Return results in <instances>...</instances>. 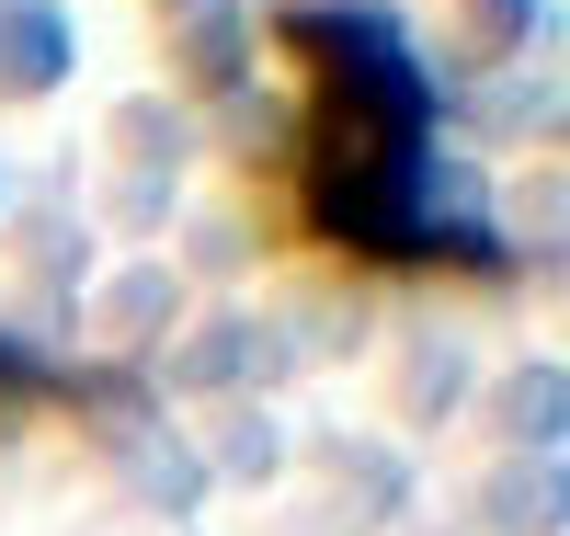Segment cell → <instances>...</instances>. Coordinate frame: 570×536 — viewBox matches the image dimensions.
<instances>
[{
	"instance_id": "3",
	"label": "cell",
	"mask_w": 570,
	"mask_h": 536,
	"mask_svg": "<svg viewBox=\"0 0 570 536\" xmlns=\"http://www.w3.org/2000/svg\"><path fill=\"white\" fill-rule=\"evenodd\" d=\"M58 80H69L58 0H0V91H58Z\"/></svg>"
},
{
	"instance_id": "4",
	"label": "cell",
	"mask_w": 570,
	"mask_h": 536,
	"mask_svg": "<svg viewBox=\"0 0 570 536\" xmlns=\"http://www.w3.org/2000/svg\"><path fill=\"white\" fill-rule=\"evenodd\" d=\"M183 69H195L206 91L252 80V12L240 0H195V12H183Z\"/></svg>"
},
{
	"instance_id": "5",
	"label": "cell",
	"mask_w": 570,
	"mask_h": 536,
	"mask_svg": "<svg viewBox=\"0 0 570 536\" xmlns=\"http://www.w3.org/2000/svg\"><path fill=\"white\" fill-rule=\"evenodd\" d=\"M252 343H263V331H240V320H206V331H183V354H171V388H240V377H252Z\"/></svg>"
},
{
	"instance_id": "10",
	"label": "cell",
	"mask_w": 570,
	"mask_h": 536,
	"mask_svg": "<svg viewBox=\"0 0 570 536\" xmlns=\"http://www.w3.org/2000/svg\"><path fill=\"white\" fill-rule=\"evenodd\" d=\"M115 137H126V149H149V172H160V160L183 149V115H171V104H126V115H115Z\"/></svg>"
},
{
	"instance_id": "8",
	"label": "cell",
	"mask_w": 570,
	"mask_h": 536,
	"mask_svg": "<svg viewBox=\"0 0 570 536\" xmlns=\"http://www.w3.org/2000/svg\"><path fill=\"white\" fill-rule=\"evenodd\" d=\"M491 525H502V536H548V525H559V479H548L537 457L502 468V479H491Z\"/></svg>"
},
{
	"instance_id": "6",
	"label": "cell",
	"mask_w": 570,
	"mask_h": 536,
	"mask_svg": "<svg viewBox=\"0 0 570 536\" xmlns=\"http://www.w3.org/2000/svg\"><path fill=\"white\" fill-rule=\"evenodd\" d=\"M491 411H502L513 446H548V433L570 422V377H559V366H525V377H502V400H491Z\"/></svg>"
},
{
	"instance_id": "12",
	"label": "cell",
	"mask_w": 570,
	"mask_h": 536,
	"mask_svg": "<svg viewBox=\"0 0 570 536\" xmlns=\"http://www.w3.org/2000/svg\"><path fill=\"white\" fill-rule=\"evenodd\" d=\"M12 377H35V354L12 343V331H0V388H12Z\"/></svg>"
},
{
	"instance_id": "7",
	"label": "cell",
	"mask_w": 570,
	"mask_h": 536,
	"mask_svg": "<svg viewBox=\"0 0 570 536\" xmlns=\"http://www.w3.org/2000/svg\"><path fill=\"white\" fill-rule=\"evenodd\" d=\"M171 274H149V263H137V274H115L104 285V331H126V343H149V331H171Z\"/></svg>"
},
{
	"instance_id": "2",
	"label": "cell",
	"mask_w": 570,
	"mask_h": 536,
	"mask_svg": "<svg viewBox=\"0 0 570 536\" xmlns=\"http://www.w3.org/2000/svg\"><path fill=\"white\" fill-rule=\"evenodd\" d=\"M274 35L297 46V58H320V104H365V115H389V126L434 115V80H422L411 35L376 12V0H285Z\"/></svg>"
},
{
	"instance_id": "11",
	"label": "cell",
	"mask_w": 570,
	"mask_h": 536,
	"mask_svg": "<svg viewBox=\"0 0 570 536\" xmlns=\"http://www.w3.org/2000/svg\"><path fill=\"white\" fill-rule=\"evenodd\" d=\"M445 400H456V354H445V343H422V366H411V411L434 422Z\"/></svg>"
},
{
	"instance_id": "1",
	"label": "cell",
	"mask_w": 570,
	"mask_h": 536,
	"mask_svg": "<svg viewBox=\"0 0 570 536\" xmlns=\"http://www.w3.org/2000/svg\"><path fill=\"white\" fill-rule=\"evenodd\" d=\"M422 217H434V160H422V126H389L365 104H320L308 115V228L343 240V252H422Z\"/></svg>"
},
{
	"instance_id": "9",
	"label": "cell",
	"mask_w": 570,
	"mask_h": 536,
	"mask_svg": "<svg viewBox=\"0 0 570 536\" xmlns=\"http://www.w3.org/2000/svg\"><path fill=\"white\" fill-rule=\"evenodd\" d=\"M217 468L263 479V468H274V422H263V411H217Z\"/></svg>"
}]
</instances>
